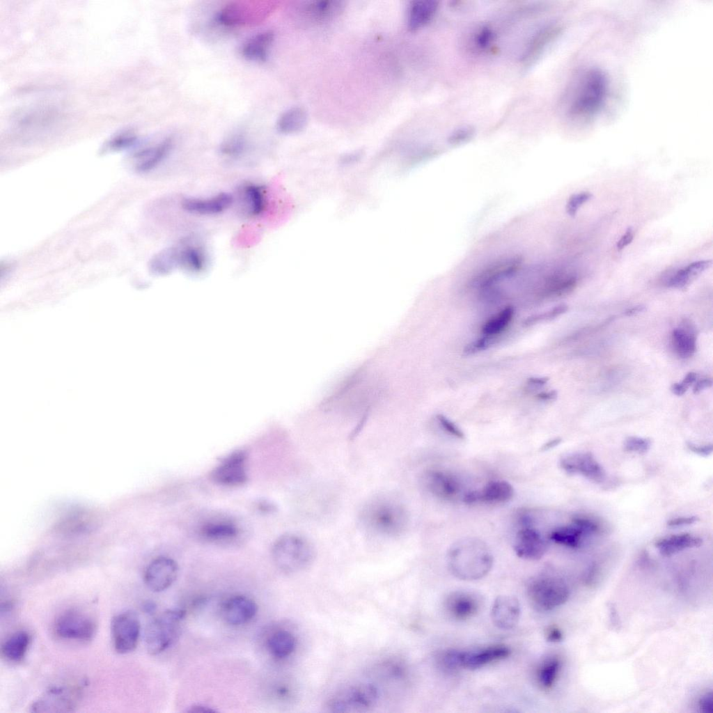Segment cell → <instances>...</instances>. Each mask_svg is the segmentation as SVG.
Segmentation results:
<instances>
[{
	"label": "cell",
	"mask_w": 713,
	"mask_h": 713,
	"mask_svg": "<svg viewBox=\"0 0 713 713\" xmlns=\"http://www.w3.org/2000/svg\"><path fill=\"white\" fill-rule=\"evenodd\" d=\"M447 563L455 577L473 581L489 573L493 565V556L486 543L476 538H468L458 540L450 547Z\"/></svg>",
	"instance_id": "1"
},
{
	"label": "cell",
	"mask_w": 713,
	"mask_h": 713,
	"mask_svg": "<svg viewBox=\"0 0 713 713\" xmlns=\"http://www.w3.org/2000/svg\"><path fill=\"white\" fill-rule=\"evenodd\" d=\"M362 525L374 534L395 538L402 535L408 526L405 508L391 499L378 498L368 502L360 514Z\"/></svg>",
	"instance_id": "2"
},
{
	"label": "cell",
	"mask_w": 713,
	"mask_h": 713,
	"mask_svg": "<svg viewBox=\"0 0 713 713\" xmlns=\"http://www.w3.org/2000/svg\"><path fill=\"white\" fill-rule=\"evenodd\" d=\"M607 91V79L602 70L597 68L586 70L578 81L572 97L569 108L570 115L582 119L593 117L604 105Z\"/></svg>",
	"instance_id": "3"
},
{
	"label": "cell",
	"mask_w": 713,
	"mask_h": 713,
	"mask_svg": "<svg viewBox=\"0 0 713 713\" xmlns=\"http://www.w3.org/2000/svg\"><path fill=\"white\" fill-rule=\"evenodd\" d=\"M272 556L276 566L285 573H296L309 567L315 558L311 543L301 535L286 533L274 543Z\"/></svg>",
	"instance_id": "4"
},
{
	"label": "cell",
	"mask_w": 713,
	"mask_h": 713,
	"mask_svg": "<svg viewBox=\"0 0 713 713\" xmlns=\"http://www.w3.org/2000/svg\"><path fill=\"white\" fill-rule=\"evenodd\" d=\"M186 611L182 609H168L146 625L144 640L146 650L152 655L164 652L180 635V623Z\"/></svg>",
	"instance_id": "5"
},
{
	"label": "cell",
	"mask_w": 713,
	"mask_h": 713,
	"mask_svg": "<svg viewBox=\"0 0 713 713\" xmlns=\"http://www.w3.org/2000/svg\"><path fill=\"white\" fill-rule=\"evenodd\" d=\"M526 595L535 609L548 611L566 602L570 589L566 582L558 577L540 574L528 582Z\"/></svg>",
	"instance_id": "6"
},
{
	"label": "cell",
	"mask_w": 713,
	"mask_h": 713,
	"mask_svg": "<svg viewBox=\"0 0 713 713\" xmlns=\"http://www.w3.org/2000/svg\"><path fill=\"white\" fill-rule=\"evenodd\" d=\"M379 698L377 688L370 683L347 686L331 696L326 703L328 712H361L373 707Z\"/></svg>",
	"instance_id": "7"
},
{
	"label": "cell",
	"mask_w": 713,
	"mask_h": 713,
	"mask_svg": "<svg viewBox=\"0 0 713 713\" xmlns=\"http://www.w3.org/2000/svg\"><path fill=\"white\" fill-rule=\"evenodd\" d=\"M275 7V2L269 1L230 2L218 13L217 20L225 26H253L265 19Z\"/></svg>",
	"instance_id": "8"
},
{
	"label": "cell",
	"mask_w": 713,
	"mask_h": 713,
	"mask_svg": "<svg viewBox=\"0 0 713 713\" xmlns=\"http://www.w3.org/2000/svg\"><path fill=\"white\" fill-rule=\"evenodd\" d=\"M510 654V650L503 645H492L474 651L449 650L441 655L440 662L450 669L463 668L475 670L503 659Z\"/></svg>",
	"instance_id": "9"
},
{
	"label": "cell",
	"mask_w": 713,
	"mask_h": 713,
	"mask_svg": "<svg viewBox=\"0 0 713 713\" xmlns=\"http://www.w3.org/2000/svg\"><path fill=\"white\" fill-rule=\"evenodd\" d=\"M54 629L56 634L63 638L86 641L93 638L96 625L89 615L72 609L58 616Z\"/></svg>",
	"instance_id": "10"
},
{
	"label": "cell",
	"mask_w": 713,
	"mask_h": 713,
	"mask_svg": "<svg viewBox=\"0 0 713 713\" xmlns=\"http://www.w3.org/2000/svg\"><path fill=\"white\" fill-rule=\"evenodd\" d=\"M79 689L66 686L52 687L46 690L30 706L32 712H69L76 708L79 700Z\"/></svg>",
	"instance_id": "11"
},
{
	"label": "cell",
	"mask_w": 713,
	"mask_h": 713,
	"mask_svg": "<svg viewBox=\"0 0 713 713\" xmlns=\"http://www.w3.org/2000/svg\"><path fill=\"white\" fill-rule=\"evenodd\" d=\"M111 634L113 647L120 654L134 650L140 635V621L132 611L122 612L113 618Z\"/></svg>",
	"instance_id": "12"
},
{
	"label": "cell",
	"mask_w": 713,
	"mask_h": 713,
	"mask_svg": "<svg viewBox=\"0 0 713 713\" xmlns=\"http://www.w3.org/2000/svg\"><path fill=\"white\" fill-rule=\"evenodd\" d=\"M178 570V564L173 559L166 556L156 558L146 569L145 583L153 592L164 591L175 582Z\"/></svg>",
	"instance_id": "13"
},
{
	"label": "cell",
	"mask_w": 713,
	"mask_h": 713,
	"mask_svg": "<svg viewBox=\"0 0 713 713\" xmlns=\"http://www.w3.org/2000/svg\"><path fill=\"white\" fill-rule=\"evenodd\" d=\"M213 480L221 485L237 486L246 481V454L244 451H235L216 467L212 471Z\"/></svg>",
	"instance_id": "14"
},
{
	"label": "cell",
	"mask_w": 713,
	"mask_h": 713,
	"mask_svg": "<svg viewBox=\"0 0 713 713\" xmlns=\"http://www.w3.org/2000/svg\"><path fill=\"white\" fill-rule=\"evenodd\" d=\"M481 595L469 590H457L450 593L444 602L448 616L457 620H465L475 616L482 607Z\"/></svg>",
	"instance_id": "15"
},
{
	"label": "cell",
	"mask_w": 713,
	"mask_h": 713,
	"mask_svg": "<svg viewBox=\"0 0 713 713\" xmlns=\"http://www.w3.org/2000/svg\"><path fill=\"white\" fill-rule=\"evenodd\" d=\"M513 548L522 558L531 561L540 559L547 550V542L536 529L525 526L515 535Z\"/></svg>",
	"instance_id": "16"
},
{
	"label": "cell",
	"mask_w": 713,
	"mask_h": 713,
	"mask_svg": "<svg viewBox=\"0 0 713 713\" xmlns=\"http://www.w3.org/2000/svg\"><path fill=\"white\" fill-rule=\"evenodd\" d=\"M561 467L571 474H580L594 481L604 478V471L589 453H572L564 456L560 461Z\"/></svg>",
	"instance_id": "17"
},
{
	"label": "cell",
	"mask_w": 713,
	"mask_h": 713,
	"mask_svg": "<svg viewBox=\"0 0 713 713\" xmlns=\"http://www.w3.org/2000/svg\"><path fill=\"white\" fill-rule=\"evenodd\" d=\"M520 612V604L516 597L510 595H499L492 604L491 619L496 627L501 629H510L517 625Z\"/></svg>",
	"instance_id": "18"
},
{
	"label": "cell",
	"mask_w": 713,
	"mask_h": 713,
	"mask_svg": "<svg viewBox=\"0 0 713 713\" xmlns=\"http://www.w3.org/2000/svg\"><path fill=\"white\" fill-rule=\"evenodd\" d=\"M258 611V606L251 598L236 595L226 600L221 606V615L228 624L242 625L251 620Z\"/></svg>",
	"instance_id": "19"
},
{
	"label": "cell",
	"mask_w": 713,
	"mask_h": 713,
	"mask_svg": "<svg viewBox=\"0 0 713 713\" xmlns=\"http://www.w3.org/2000/svg\"><path fill=\"white\" fill-rule=\"evenodd\" d=\"M513 495L514 489L509 483L493 480L487 483L482 489L467 492L463 500L466 503H503L510 501Z\"/></svg>",
	"instance_id": "20"
},
{
	"label": "cell",
	"mask_w": 713,
	"mask_h": 713,
	"mask_svg": "<svg viewBox=\"0 0 713 713\" xmlns=\"http://www.w3.org/2000/svg\"><path fill=\"white\" fill-rule=\"evenodd\" d=\"M522 264L519 256L504 257L488 265L480 274V287L486 289L516 273Z\"/></svg>",
	"instance_id": "21"
},
{
	"label": "cell",
	"mask_w": 713,
	"mask_h": 713,
	"mask_svg": "<svg viewBox=\"0 0 713 713\" xmlns=\"http://www.w3.org/2000/svg\"><path fill=\"white\" fill-rule=\"evenodd\" d=\"M233 201L227 193H221L208 198H185L182 206L188 212L200 215H212L222 212L228 208Z\"/></svg>",
	"instance_id": "22"
},
{
	"label": "cell",
	"mask_w": 713,
	"mask_h": 713,
	"mask_svg": "<svg viewBox=\"0 0 713 713\" xmlns=\"http://www.w3.org/2000/svg\"><path fill=\"white\" fill-rule=\"evenodd\" d=\"M424 483L432 494L444 499L455 498L460 489V484L453 476L439 470L427 472Z\"/></svg>",
	"instance_id": "23"
},
{
	"label": "cell",
	"mask_w": 713,
	"mask_h": 713,
	"mask_svg": "<svg viewBox=\"0 0 713 713\" xmlns=\"http://www.w3.org/2000/svg\"><path fill=\"white\" fill-rule=\"evenodd\" d=\"M274 32L269 30L253 36L242 45L241 48L242 55L250 61H265L274 41Z\"/></svg>",
	"instance_id": "24"
},
{
	"label": "cell",
	"mask_w": 713,
	"mask_h": 713,
	"mask_svg": "<svg viewBox=\"0 0 713 713\" xmlns=\"http://www.w3.org/2000/svg\"><path fill=\"white\" fill-rule=\"evenodd\" d=\"M172 146L171 139H166L156 146L139 152L135 156L136 170L146 173L156 168L169 155Z\"/></svg>",
	"instance_id": "25"
},
{
	"label": "cell",
	"mask_w": 713,
	"mask_h": 713,
	"mask_svg": "<svg viewBox=\"0 0 713 713\" xmlns=\"http://www.w3.org/2000/svg\"><path fill=\"white\" fill-rule=\"evenodd\" d=\"M438 2L433 0H418L412 2L407 15L408 27L417 31L425 26L434 16Z\"/></svg>",
	"instance_id": "26"
},
{
	"label": "cell",
	"mask_w": 713,
	"mask_h": 713,
	"mask_svg": "<svg viewBox=\"0 0 713 713\" xmlns=\"http://www.w3.org/2000/svg\"><path fill=\"white\" fill-rule=\"evenodd\" d=\"M702 540L690 534L673 535L658 540L655 546L665 556H672L687 549L698 547Z\"/></svg>",
	"instance_id": "27"
},
{
	"label": "cell",
	"mask_w": 713,
	"mask_h": 713,
	"mask_svg": "<svg viewBox=\"0 0 713 713\" xmlns=\"http://www.w3.org/2000/svg\"><path fill=\"white\" fill-rule=\"evenodd\" d=\"M343 5L337 1H321L311 2L305 6L301 12L304 17L311 21L319 22L329 20L342 11Z\"/></svg>",
	"instance_id": "28"
},
{
	"label": "cell",
	"mask_w": 713,
	"mask_h": 713,
	"mask_svg": "<svg viewBox=\"0 0 713 713\" xmlns=\"http://www.w3.org/2000/svg\"><path fill=\"white\" fill-rule=\"evenodd\" d=\"M308 121L306 111L301 107H292L285 111L278 118L276 128L285 134H296L302 131Z\"/></svg>",
	"instance_id": "29"
},
{
	"label": "cell",
	"mask_w": 713,
	"mask_h": 713,
	"mask_svg": "<svg viewBox=\"0 0 713 713\" xmlns=\"http://www.w3.org/2000/svg\"><path fill=\"white\" fill-rule=\"evenodd\" d=\"M202 535L213 542H226L236 538L239 528L228 521H216L205 524L201 529Z\"/></svg>",
	"instance_id": "30"
},
{
	"label": "cell",
	"mask_w": 713,
	"mask_h": 713,
	"mask_svg": "<svg viewBox=\"0 0 713 713\" xmlns=\"http://www.w3.org/2000/svg\"><path fill=\"white\" fill-rule=\"evenodd\" d=\"M175 250L178 265L195 272L201 271L205 267L207 258L201 247L187 245Z\"/></svg>",
	"instance_id": "31"
},
{
	"label": "cell",
	"mask_w": 713,
	"mask_h": 713,
	"mask_svg": "<svg viewBox=\"0 0 713 713\" xmlns=\"http://www.w3.org/2000/svg\"><path fill=\"white\" fill-rule=\"evenodd\" d=\"M587 534L583 531L579 524L573 519L572 523L567 526H563L553 530L549 534V538L553 542L564 545L567 547H578L582 540V538Z\"/></svg>",
	"instance_id": "32"
},
{
	"label": "cell",
	"mask_w": 713,
	"mask_h": 713,
	"mask_svg": "<svg viewBox=\"0 0 713 713\" xmlns=\"http://www.w3.org/2000/svg\"><path fill=\"white\" fill-rule=\"evenodd\" d=\"M296 641L288 631L279 630L273 633L267 641L270 653L276 658L283 659L290 656L295 650Z\"/></svg>",
	"instance_id": "33"
},
{
	"label": "cell",
	"mask_w": 713,
	"mask_h": 713,
	"mask_svg": "<svg viewBox=\"0 0 713 713\" xmlns=\"http://www.w3.org/2000/svg\"><path fill=\"white\" fill-rule=\"evenodd\" d=\"M30 643V636L25 632H18L9 636L2 644L5 657L13 661H20L25 655Z\"/></svg>",
	"instance_id": "34"
},
{
	"label": "cell",
	"mask_w": 713,
	"mask_h": 713,
	"mask_svg": "<svg viewBox=\"0 0 713 713\" xmlns=\"http://www.w3.org/2000/svg\"><path fill=\"white\" fill-rule=\"evenodd\" d=\"M712 265L711 260H698L679 269L668 281V286L682 288Z\"/></svg>",
	"instance_id": "35"
},
{
	"label": "cell",
	"mask_w": 713,
	"mask_h": 713,
	"mask_svg": "<svg viewBox=\"0 0 713 713\" xmlns=\"http://www.w3.org/2000/svg\"><path fill=\"white\" fill-rule=\"evenodd\" d=\"M243 201L247 213L251 216H258L265 210L266 198L263 187L256 184H249L242 189Z\"/></svg>",
	"instance_id": "36"
},
{
	"label": "cell",
	"mask_w": 713,
	"mask_h": 713,
	"mask_svg": "<svg viewBox=\"0 0 713 713\" xmlns=\"http://www.w3.org/2000/svg\"><path fill=\"white\" fill-rule=\"evenodd\" d=\"M561 666L558 657L551 656L544 659L537 670L538 684L544 689H549L554 684Z\"/></svg>",
	"instance_id": "37"
},
{
	"label": "cell",
	"mask_w": 713,
	"mask_h": 713,
	"mask_svg": "<svg viewBox=\"0 0 713 713\" xmlns=\"http://www.w3.org/2000/svg\"><path fill=\"white\" fill-rule=\"evenodd\" d=\"M558 32V27L555 26H546L538 32L526 51L524 56L525 61L535 58Z\"/></svg>",
	"instance_id": "38"
},
{
	"label": "cell",
	"mask_w": 713,
	"mask_h": 713,
	"mask_svg": "<svg viewBox=\"0 0 713 713\" xmlns=\"http://www.w3.org/2000/svg\"><path fill=\"white\" fill-rule=\"evenodd\" d=\"M672 339L677 354L682 358H688L696 350V340L691 335L682 329H675L672 333Z\"/></svg>",
	"instance_id": "39"
},
{
	"label": "cell",
	"mask_w": 713,
	"mask_h": 713,
	"mask_svg": "<svg viewBox=\"0 0 713 713\" xmlns=\"http://www.w3.org/2000/svg\"><path fill=\"white\" fill-rule=\"evenodd\" d=\"M177 265L175 249L171 248L156 254L150 260L149 267L154 273L162 274Z\"/></svg>",
	"instance_id": "40"
},
{
	"label": "cell",
	"mask_w": 713,
	"mask_h": 713,
	"mask_svg": "<svg viewBox=\"0 0 713 713\" xmlns=\"http://www.w3.org/2000/svg\"><path fill=\"white\" fill-rule=\"evenodd\" d=\"M514 314L512 306L503 308L496 316L487 321L482 328L487 336H492L502 331L509 324Z\"/></svg>",
	"instance_id": "41"
},
{
	"label": "cell",
	"mask_w": 713,
	"mask_h": 713,
	"mask_svg": "<svg viewBox=\"0 0 713 713\" xmlns=\"http://www.w3.org/2000/svg\"><path fill=\"white\" fill-rule=\"evenodd\" d=\"M246 141L240 134H233L227 138L221 145V152L228 157L237 158L245 151Z\"/></svg>",
	"instance_id": "42"
},
{
	"label": "cell",
	"mask_w": 713,
	"mask_h": 713,
	"mask_svg": "<svg viewBox=\"0 0 713 713\" xmlns=\"http://www.w3.org/2000/svg\"><path fill=\"white\" fill-rule=\"evenodd\" d=\"M567 308H568L566 304H559L544 313L534 315L527 318L524 320V324L525 326H530L541 321L554 319L565 313L567 311Z\"/></svg>",
	"instance_id": "43"
},
{
	"label": "cell",
	"mask_w": 713,
	"mask_h": 713,
	"mask_svg": "<svg viewBox=\"0 0 713 713\" xmlns=\"http://www.w3.org/2000/svg\"><path fill=\"white\" fill-rule=\"evenodd\" d=\"M650 446L651 441L649 439L634 436L627 437L624 444L626 450L639 454L646 453Z\"/></svg>",
	"instance_id": "44"
},
{
	"label": "cell",
	"mask_w": 713,
	"mask_h": 713,
	"mask_svg": "<svg viewBox=\"0 0 713 713\" xmlns=\"http://www.w3.org/2000/svg\"><path fill=\"white\" fill-rule=\"evenodd\" d=\"M591 196L592 194L588 191H582L572 195L566 204L567 213L572 217L575 216L581 205L588 201Z\"/></svg>",
	"instance_id": "45"
},
{
	"label": "cell",
	"mask_w": 713,
	"mask_h": 713,
	"mask_svg": "<svg viewBox=\"0 0 713 713\" xmlns=\"http://www.w3.org/2000/svg\"><path fill=\"white\" fill-rule=\"evenodd\" d=\"M494 36V33L490 28L483 27L475 36V45L480 49H488L491 46Z\"/></svg>",
	"instance_id": "46"
},
{
	"label": "cell",
	"mask_w": 713,
	"mask_h": 713,
	"mask_svg": "<svg viewBox=\"0 0 713 713\" xmlns=\"http://www.w3.org/2000/svg\"><path fill=\"white\" fill-rule=\"evenodd\" d=\"M474 131L470 127H463L455 130L449 136L448 142L451 145H459L470 140Z\"/></svg>",
	"instance_id": "47"
},
{
	"label": "cell",
	"mask_w": 713,
	"mask_h": 713,
	"mask_svg": "<svg viewBox=\"0 0 713 713\" xmlns=\"http://www.w3.org/2000/svg\"><path fill=\"white\" fill-rule=\"evenodd\" d=\"M492 338L489 336L480 338L467 345L464 350V355H470L487 348L492 343Z\"/></svg>",
	"instance_id": "48"
},
{
	"label": "cell",
	"mask_w": 713,
	"mask_h": 713,
	"mask_svg": "<svg viewBox=\"0 0 713 713\" xmlns=\"http://www.w3.org/2000/svg\"><path fill=\"white\" fill-rule=\"evenodd\" d=\"M134 141L135 137L129 132L122 133L113 138L109 142L107 146L111 150H118L132 145Z\"/></svg>",
	"instance_id": "49"
},
{
	"label": "cell",
	"mask_w": 713,
	"mask_h": 713,
	"mask_svg": "<svg viewBox=\"0 0 713 713\" xmlns=\"http://www.w3.org/2000/svg\"><path fill=\"white\" fill-rule=\"evenodd\" d=\"M437 419L441 427L447 433L458 439H463L464 437L463 432L455 424H454L452 421H450L444 415L438 414L437 416Z\"/></svg>",
	"instance_id": "50"
},
{
	"label": "cell",
	"mask_w": 713,
	"mask_h": 713,
	"mask_svg": "<svg viewBox=\"0 0 713 713\" xmlns=\"http://www.w3.org/2000/svg\"><path fill=\"white\" fill-rule=\"evenodd\" d=\"M698 707L703 713H712L713 700L712 691L706 692L699 699Z\"/></svg>",
	"instance_id": "51"
},
{
	"label": "cell",
	"mask_w": 713,
	"mask_h": 713,
	"mask_svg": "<svg viewBox=\"0 0 713 713\" xmlns=\"http://www.w3.org/2000/svg\"><path fill=\"white\" fill-rule=\"evenodd\" d=\"M697 520L698 518L695 516L676 517L668 521L667 526L670 527L687 526L695 523Z\"/></svg>",
	"instance_id": "52"
},
{
	"label": "cell",
	"mask_w": 713,
	"mask_h": 713,
	"mask_svg": "<svg viewBox=\"0 0 713 713\" xmlns=\"http://www.w3.org/2000/svg\"><path fill=\"white\" fill-rule=\"evenodd\" d=\"M687 447L691 451L700 456H708L711 455L713 450L712 444L696 445L689 442L687 444Z\"/></svg>",
	"instance_id": "53"
},
{
	"label": "cell",
	"mask_w": 713,
	"mask_h": 713,
	"mask_svg": "<svg viewBox=\"0 0 713 713\" xmlns=\"http://www.w3.org/2000/svg\"><path fill=\"white\" fill-rule=\"evenodd\" d=\"M634 238V233L632 228H628L624 235L620 237L616 244L618 250H621L629 244Z\"/></svg>",
	"instance_id": "54"
},
{
	"label": "cell",
	"mask_w": 713,
	"mask_h": 713,
	"mask_svg": "<svg viewBox=\"0 0 713 713\" xmlns=\"http://www.w3.org/2000/svg\"><path fill=\"white\" fill-rule=\"evenodd\" d=\"M546 638L550 642H559L563 639V634L558 627L552 626L547 630Z\"/></svg>",
	"instance_id": "55"
},
{
	"label": "cell",
	"mask_w": 713,
	"mask_h": 713,
	"mask_svg": "<svg viewBox=\"0 0 713 713\" xmlns=\"http://www.w3.org/2000/svg\"><path fill=\"white\" fill-rule=\"evenodd\" d=\"M185 712L189 713H209L215 712L217 710L205 705L196 704L188 707Z\"/></svg>",
	"instance_id": "56"
},
{
	"label": "cell",
	"mask_w": 713,
	"mask_h": 713,
	"mask_svg": "<svg viewBox=\"0 0 713 713\" xmlns=\"http://www.w3.org/2000/svg\"><path fill=\"white\" fill-rule=\"evenodd\" d=\"M712 382L710 379H703L698 381L694 386L693 392L694 394H697L703 390L709 388L712 386Z\"/></svg>",
	"instance_id": "57"
},
{
	"label": "cell",
	"mask_w": 713,
	"mask_h": 713,
	"mask_svg": "<svg viewBox=\"0 0 713 713\" xmlns=\"http://www.w3.org/2000/svg\"><path fill=\"white\" fill-rule=\"evenodd\" d=\"M671 391L676 395H682L687 389V387L681 383H675L671 386Z\"/></svg>",
	"instance_id": "58"
},
{
	"label": "cell",
	"mask_w": 713,
	"mask_h": 713,
	"mask_svg": "<svg viewBox=\"0 0 713 713\" xmlns=\"http://www.w3.org/2000/svg\"><path fill=\"white\" fill-rule=\"evenodd\" d=\"M142 609L145 613L152 614L157 609V605L154 602L148 600L143 602Z\"/></svg>",
	"instance_id": "59"
},
{
	"label": "cell",
	"mask_w": 713,
	"mask_h": 713,
	"mask_svg": "<svg viewBox=\"0 0 713 713\" xmlns=\"http://www.w3.org/2000/svg\"><path fill=\"white\" fill-rule=\"evenodd\" d=\"M537 396L542 400H551L557 397V392L554 390L547 392H541L538 393Z\"/></svg>",
	"instance_id": "60"
},
{
	"label": "cell",
	"mask_w": 713,
	"mask_h": 713,
	"mask_svg": "<svg viewBox=\"0 0 713 713\" xmlns=\"http://www.w3.org/2000/svg\"><path fill=\"white\" fill-rule=\"evenodd\" d=\"M645 309H646V308H645V306H643V305H638V306H634L632 308H628L627 310H626L624 312V314L625 315H627V316H632V315L640 313L641 312H643Z\"/></svg>",
	"instance_id": "61"
},
{
	"label": "cell",
	"mask_w": 713,
	"mask_h": 713,
	"mask_svg": "<svg viewBox=\"0 0 713 713\" xmlns=\"http://www.w3.org/2000/svg\"><path fill=\"white\" fill-rule=\"evenodd\" d=\"M548 380V377H531L528 379V383L534 386H543Z\"/></svg>",
	"instance_id": "62"
},
{
	"label": "cell",
	"mask_w": 713,
	"mask_h": 713,
	"mask_svg": "<svg viewBox=\"0 0 713 713\" xmlns=\"http://www.w3.org/2000/svg\"><path fill=\"white\" fill-rule=\"evenodd\" d=\"M696 373L694 372H690L685 376L682 383L688 388L689 386L696 381Z\"/></svg>",
	"instance_id": "63"
},
{
	"label": "cell",
	"mask_w": 713,
	"mask_h": 713,
	"mask_svg": "<svg viewBox=\"0 0 713 713\" xmlns=\"http://www.w3.org/2000/svg\"><path fill=\"white\" fill-rule=\"evenodd\" d=\"M561 442V438H556V439H551L549 441L545 443V444L542 446V449L543 450L551 449V448L556 446L557 445H558Z\"/></svg>",
	"instance_id": "64"
}]
</instances>
